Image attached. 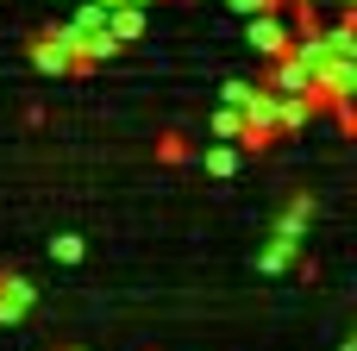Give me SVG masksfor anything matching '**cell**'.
<instances>
[{"label":"cell","mask_w":357,"mask_h":351,"mask_svg":"<svg viewBox=\"0 0 357 351\" xmlns=\"http://www.w3.org/2000/svg\"><path fill=\"white\" fill-rule=\"evenodd\" d=\"M50 257H56V264H82V239H75V232L50 239Z\"/></svg>","instance_id":"7"},{"label":"cell","mask_w":357,"mask_h":351,"mask_svg":"<svg viewBox=\"0 0 357 351\" xmlns=\"http://www.w3.org/2000/svg\"><path fill=\"white\" fill-rule=\"evenodd\" d=\"M307 220H314V195H295V201L282 207V220H276V239H301Z\"/></svg>","instance_id":"5"},{"label":"cell","mask_w":357,"mask_h":351,"mask_svg":"<svg viewBox=\"0 0 357 351\" xmlns=\"http://www.w3.org/2000/svg\"><path fill=\"white\" fill-rule=\"evenodd\" d=\"M31 63H38L44 75H63V69H69V50H63V38H56V31L31 38Z\"/></svg>","instance_id":"3"},{"label":"cell","mask_w":357,"mask_h":351,"mask_svg":"<svg viewBox=\"0 0 357 351\" xmlns=\"http://www.w3.org/2000/svg\"><path fill=\"white\" fill-rule=\"evenodd\" d=\"M238 126H245V113H238V107H220L207 132H213V138H238Z\"/></svg>","instance_id":"6"},{"label":"cell","mask_w":357,"mask_h":351,"mask_svg":"<svg viewBox=\"0 0 357 351\" xmlns=\"http://www.w3.org/2000/svg\"><path fill=\"white\" fill-rule=\"evenodd\" d=\"M238 170V151H207V176H232Z\"/></svg>","instance_id":"9"},{"label":"cell","mask_w":357,"mask_h":351,"mask_svg":"<svg viewBox=\"0 0 357 351\" xmlns=\"http://www.w3.org/2000/svg\"><path fill=\"white\" fill-rule=\"evenodd\" d=\"M289 257H295V239H276V245H270V251H264V270H282V264H289Z\"/></svg>","instance_id":"10"},{"label":"cell","mask_w":357,"mask_h":351,"mask_svg":"<svg viewBox=\"0 0 357 351\" xmlns=\"http://www.w3.org/2000/svg\"><path fill=\"white\" fill-rule=\"evenodd\" d=\"M251 44H257L264 57H282V50L295 44V31H289V25H276V13H251Z\"/></svg>","instance_id":"1"},{"label":"cell","mask_w":357,"mask_h":351,"mask_svg":"<svg viewBox=\"0 0 357 351\" xmlns=\"http://www.w3.org/2000/svg\"><path fill=\"white\" fill-rule=\"evenodd\" d=\"M157 157H163V163H182V157H188V138H182V132H169V138L157 144Z\"/></svg>","instance_id":"8"},{"label":"cell","mask_w":357,"mask_h":351,"mask_svg":"<svg viewBox=\"0 0 357 351\" xmlns=\"http://www.w3.org/2000/svg\"><path fill=\"white\" fill-rule=\"evenodd\" d=\"M25 314H31V283L0 270V320L13 327V320H25Z\"/></svg>","instance_id":"2"},{"label":"cell","mask_w":357,"mask_h":351,"mask_svg":"<svg viewBox=\"0 0 357 351\" xmlns=\"http://www.w3.org/2000/svg\"><path fill=\"white\" fill-rule=\"evenodd\" d=\"M345 6H351V0H345Z\"/></svg>","instance_id":"11"},{"label":"cell","mask_w":357,"mask_h":351,"mask_svg":"<svg viewBox=\"0 0 357 351\" xmlns=\"http://www.w3.org/2000/svg\"><path fill=\"white\" fill-rule=\"evenodd\" d=\"M107 31H113L119 44H132V38L144 31V13H138L132 0H126V6H107Z\"/></svg>","instance_id":"4"}]
</instances>
